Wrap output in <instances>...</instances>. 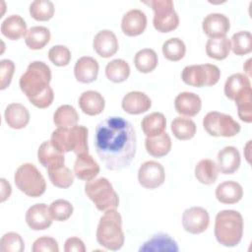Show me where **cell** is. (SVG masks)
<instances>
[{"instance_id": "obj_9", "label": "cell", "mask_w": 252, "mask_h": 252, "mask_svg": "<svg viewBox=\"0 0 252 252\" xmlns=\"http://www.w3.org/2000/svg\"><path fill=\"white\" fill-rule=\"evenodd\" d=\"M220 78V71L214 64L186 66L181 72L182 81L191 87L202 88L216 85Z\"/></svg>"}, {"instance_id": "obj_2", "label": "cell", "mask_w": 252, "mask_h": 252, "mask_svg": "<svg viewBox=\"0 0 252 252\" xmlns=\"http://www.w3.org/2000/svg\"><path fill=\"white\" fill-rule=\"evenodd\" d=\"M51 70L42 61L29 64L26 72L21 76L19 85L30 102L37 108H46L54 99V93L49 86Z\"/></svg>"}, {"instance_id": "obj_20", "label": "cell", "mask_w": 252, "mask_h": 252, "mask_svg": "<svg viewBox=\"0 0 252 252\" xmlns=\"http://www.w3.org/2000/svg\"><path fill=\"white\" fill-rule=\"evenodd\" d=\"M99 165L89 153L77 156L74 163V174L81 180L91 181L99 173Z\"/></svg>"}, {"instance_id": "obj_27", "label": "cell", "mask_w": 252, "mask_h": 252, "mask_svg": "<svg viewBox=\"0 0 252 252\" xmlns=\"http://www.w3.org/2000/svg\"><path fill=\"white\" fill-rule=\"evenodd\" d=\"M1 32L11 40H18L26 36L28 30L25 20L20 15L8 16L1 24Z\"/></svg>"}, {"instance_id": "obj_25", "label": "cell", "mask_w": 252, "mask_h": 252, "mask_svg": "<svg viewBox=\"0 0 252 252\" xmlns=\"http://www.w3.org/2000/svg\"><path fill=\"white\" fill-rule=\"evenodd\" d=\"M4 118L7 125L13 129H23L30 122V112L21 103H10L7 105Z\"/></svg>"}, {"instance_id": "obj_18", "label": "cell", "mask_w": 252, "mask_h": 252, "mask_svg": "<svg viewBox=\"0 0 252 252\" xmlns=\"http://www.w3.org/2000/svg\"><path fill=\"white\" fill-rule=\"evenodd\" d=\"M99 65L97 61L91 56H83L79 58L74 66V75L78 82L90 84L96 80Z\"/></svg>"}, {"instance_id": "obj_32", "label": "cell", "mask_w": 252, "mask_h": 252, "mask_svg": "<svg viewBox=\"0 0 252 252\" xmlns=\"http://www.w3.org/2000/svg\"><path fill=\"white\" fill-rule=\"evenodd\" d=\"M170 128L174 137L181 141L192 139L197 131L195 122L192 119L184 116L175 117L171 122Z\"/></svg>"}, {"instance_id": "obj_35", "label": "cell", "mask_w": 252, "mask_h": 252, "mask_svg": "<svg viewBox=\"0 0 252 252\" xmlns=\"http://www.w3.org/2000/svg\"><path fill=\"white\" fill-rule=\"evenodd\" d=\"M158 63V58L156 51L152 48H143L134 56V64L136 69L141 73L153 72Z\"/></svg>"}, {"instance_id": "obj_15", "label": "cell", "mask_w": 252, "mask_h": 252, "mask_svg": "<svg viewBox=\"0 0 252 252\" xmlns=\"http://www.w3.org/2000/svg\"><path fill=\"white\" fill-rule=\"evenodd\" d=\"M147 28V16L139 9L128 11L121 20V30L127 36L142 34Z\"/></svg>"}, {"instance_id": "obj_17", "label": "cell", "mask_w": 252, "mask_h": 252, "mask_svg": "<svg viewBox=\"0 0 252 252\" xmlns=\"http://www.w3.org/2000/svg\"><path fill=\"white\" fill-rule=\"evenodd\" d=\"M121 106L125 112L132 115H138L151 108L152 100L145 93L133 91L123 96Z\"/></svg>"}, {"instance_id": "obj_11", "label": "cell", "mask_w": 252, "mask_h": 252, "mask_svg": "<svg viewBox=\"0 0 252 252\" xmlns=\"http://www.w3.org/2000/svg\"><path fill=\"white\" fill-rule=\"evenodd\" d=\"M165 179L164 168L155 160L145 161L138 170V181L146 189H156L163 184Z\"/></svg>"}, {"instance_id": "obj_40", "label": "cell", "mask_w": 252, "mask_h": 252, "mask_svg": "<svg viewBox=\"0 0 252 252\" xmlns=\"http://www.w3.org/2000/svg\"><path fill=\"white\" fill-rule=\"evenodd\" d=\"M237 113L240 120L246 123L252 122V90L248 88L234 98Z\"/></svg>"}, {"instance_id": "obj_48", "label": "cell", "mask_w": 252, "mask_h": 252, "mask_svg": "<svg viewBox=\"0 0 252 252\" xmlns=\"http://www.w3.org/2000/svg\"><path fill=\"white\" fill-rule=\"evenodd\" d=\"M64 251L65 252H85L86 246L84 241L81 238L73 236V237H69L65 241Z\"/></svg>"}, {"instance_id": "obj_44", "label": "cell", "mask_w": 252, "mask_h": 252, "mask_svg": "<svg viewBox=\"0 0 252 252\" xmlns=\"http://www.w3.org/2000/svg\"><path fill=\"white\" fill-rule=\"evenodd\" d=\"M25 249V243L22 236L17 232H7L0 240L1 252H23Z\"/></svg>"}, {"instance_id": "obj_6", "label": "cell", "mask_w": 252, "mask_h": 252, "mask_svg": "<svg viewBox=\"0 0 252 252\" xmlns=\"http://www.w3.org/2000/svg\"><path fill=\"white\" fill-rule=\"evenodd\" d=\"M85 193L98 211L106 212L117 209L119 206L118 195L110 181L105 177L87 181L85 184Z\"/></svg>"}, {"instance_id": "obj_36", "label": "cell", "mask_w": 252, "mask_h": 252, "mask_svg": "<svg viewBox=\"0 0 252 252\" xmlns=\"http://www.w3.org/2000/svg\"><path fill=\"white\" fill-rule=\"evenodd\" d=\"M231 50V42L227 37L209 38L206 43V53L216 60L225 59Z\"/></svg>"}, {"instance_id": "obj_38", "label": "cell", "mask_w": 252, "mask_h": 252, "mask_svg": "<svg viewBox=\"0 0 252 252\" xmlns=\"http://www.w3.org/2000/svg\"><path fill=\"white\" fill-rule=\"evenodd\" d=\"M47 173L49 180L55 187L67 189L74 182V173L64 164L47 168Z\"/></svg>"}, {"instance_id": "obj_21", "label": "cell", "mask_w": 252, "mask_h": 252, "mask_svg": "<svg viewBox=\"0 0 252 252\" xmlns=\"http://www.w3.org/2000/svg\"><path fill=\"white\" fill-rule=\"evenodd\" d=\"M240 162V154L233 146H226L218 153L217 165L222 174L234 173L239 168Z\"/></svg>"}, {"instance_id": "obj_30", "label": "cell", "mask_w": 252, "mask_h": 252, "mask_svg": "<svg viewBox=\"0 0 252 252\" xmlns=\"http://www.w3.org/2000/svg\"><path fill=\"white\" fill-rule=\"evenodd\" d=\"M141 127L147 137H156L163 132L166 128V119L161 112H153L146 115L141 121Z\"/></svg>"}, {"instance_id": "obj_12", "label": "cell", "mask_w": 252, "mask_h": 252, "mask_svg": "<svg viewBox=\"0 0 252 252\" xmlns=\"http://www.w3.org/2000/svg\"><path fill=\"white\" fill-rule=\"evenodd\" d=\"M210 224V216L202 207H191L182 214L183 228L192 234H200L207 230Z\"/></svg>"}, {"instance_id": "obj_10", "label": "cell", "mask_w": 252, "mask_h": 252, "mask_svg": "<svg viewBox=\"0 0 252 252\" xmlns=\"http://www.w3.org/2000/svg\"><path fill=\"white\" fill-rule=\"evenodd\" d=\"M205 131L213 137H233L240 132V125L232 116L219 111L208 112L203 119Z\"/></svg>"}, {"instance_id": "obj_46", "label": "cell", "mask_w": 252, "mask_h": 252, "mask_svg": "<svg viewBox=\"0 0 252 252\" xmlns=\"http://www.w3.org/2000/svg\"><path fill=\"white\" fill-rule=\"evenodd\" d=\"M15 72V63L10 59L0 61V89L5 90L9 87Z\"/></svg>"}, {"instance_id": "obj_28", "label": "cell", "mask_w": 252, "mask_h": 252, "mask_svg": "<svg viewBox=\"0 0 252 252\" xmlns=\"http://www.w3.org/2000/svg\"><path fill=\"white\" fill-rule=\"evenodd\" d=\"M171 139L166 132L156 137H147L145 140L146 151L154 158L166 156L171 150Z\"/></svg>"}, {"instance_id": "obj_24", "label": "cell", "mask_w": 252, "mask_h": 252, "mask_svg": "<svg viewBox=\"0 0 252 252\" xmlns=\"http://www.w3.org/2000/svg\"><path fill=\"white\" fill-rule=\"evenodd\" d=\"M79 106L85 114L94 116L103 111L105 100L98 92L86 91L79 97Z\"/></svg>"}, {"instance_id": "obj_34", "label": "cell", "mask_w": 252, "mask_h": 252, "mask_svg": "<svg viewBox=\"0 0 252 252\" xmlns=\"http://www.w3.org/2000/svg\"><path fill=\"white\" fill-rule=\"evenodd\" d=\"M79 119L77 110L69 104L60 105L53 114V122L57 128L74 127L78 124Z\"/></svg>"}, {"instance_id": "obj_19", "label": "cell", "mask_w": 252, "mask_h": 252, "mask_svg": "<svg viewBox=\"0 0 252 252\" xmlns=\"http://www.w3.org/2000/svg\"><path fill=\"white\" fill-rule=\"evenodd\" d=\"M174 107L177 113L193 117L197 115L202 108V100L200 96L191 92H182L174 99Z\"/></svg>"}, {"instance_id": "obj_50", "label": "cell", "mask_w": 252, "mask_h": 252, "mask_svg": "<svg viewBox=\"0 0 252 252\" xmlns=\"http://www.w3.org/2000/svg\"><path fill=\"white\" fill-rule=\"evenodd\" d=\"M243 69H244V71L248 74V77L250 76V71H251V59H248L246 62H245V64L243 65Z\"/></svg>"}, {"instance_id": "obj_14", "label": "cell", "mask_w": 252, "mask_h": 252, "mask_svg": "<svg viewBox=\"0 0 252 252\" xmlns=\"http://www.w3.org/2000/svg\"><path fill=\"white\" fill-rule=\"evenodd\" d=\"M25 220L29 227L33 230H44L52 224L49 207L43 203L30 207L26 213Z\"/></svg>"}, {"instance_id": "obj_22", "label": "cell", "mask_w": 252, "mask_h": 252, "mask_svg": "<svg viewBox=\"0 0 252 252\" xmlns=\"http://www.w3.org/2000/svg\"><path fill=\"white\" fill-rule=\"evenodd\" d=\"M177 242L166 233H157L144 242L139 248L140 252H177Z\"/></svg>"}, {"instance_id": "obj_1", "label": "cell", "mask_w": 252, "mask_h": 252, "mask_svg": "<svg viewBox=\"0 0 252 252\" xmlns=\"http://www.w3.org/2000/svg\"><path fill=\"white\" fill-rule=\"evenodd\" d=\"M136 141L132 123L123 117H107L95 127V151L107 169L128 167L136 155Z\"/></svg>"}, {"instance_id": "obj_41", "label": "cell", "mask_w": 252, "mask_h": 252, "mask_svg": "<svg viewBox=\"0 0 252 252\" xmlns=\"http://www.w3.org/2000/svg\"><path fill=\"white\" fill-rule=\"evenodd\" d=\"M54 5L49 0H34L30 5V15L35 21H49L54 15Z\"/></svg>"}, {"instance_id": "obj_33", "label": "cell", "mask_w": 252, "mask_h": 252, "mask_svg": "<svg viewBox=\"0 0 252 252\" xmlns=\"http://www.w3.org/2000/svg\"><path fill=\"white\" fill-rule=\"evenodd\" d=\"M50 31L42 26L32 27L25 37L26 45L33 50L43 48L50 40Z\"/></svg>"}, {"instance_id": "obj_49", "label": "cell", "mask_w": 252, "mask_h": 252, "mask_svg": "<svg viewBox=\"0 0 252 252\" xmlns=\"http://www.w3.org/2000/svg\"><path fill=\"white\" fill-rule=\"evenodd\" d=\"M0 183H1V202H4L10 197L12 188L10 183L5 178H1Z\"/></svg>"}, {"instance_id": "obj_4", "label": "cell", "mask_w": 252, "mask_h": 252, "mask_svg": "<svg viewBox=\"0 0 252 252\" xmlns=\"http://www.w3.org/2000/svg\"><path fill=\"white\" fill-rule=\"evenodd\" d=\"M96 240L107 250L116 251L122 248L125 240L122 230V218L116 209L104 212L96 228Z\"/></svg>"}, {"instance_id": "obj_8", "label": "cell", "mask_w": 252, "mask_h": 252, "mask_svg": "<svg viewBox=\"0 0 252 252\" xmlns=\"http://www.w3.org/2000/svg\"><path fill=\"white\" fill-rule=\"evenodd\" d=\"M143 3L153 9V25L158 32H169L178 27L179 17L171 0H150L143 1Z\"/></svg>"}, {"instance_id": "obj_45", "label": "cell", "mask_w": 252, "mask_h": 252, "mask_svg": "<svg viewBox=\"0 0 252 252\" xmlns=\"http://www.w3.org/2000/svg\"><path fill=\"white\" fill-rule=\"evenodd\" d=\"M48 59L55 66H67L71 60V51L65 45H54L48 51Z\"/></svg>"}, {"instance_id": "obj_39", "label": "cell", "mask_w": 252, "mask_h": 252, "mask_svg": "<svg viewBox=\"0 0 252 252\" xmlns=\"http://www.w3.org/2000/svg\"><path fill=\"white\" fill-rule=\"evenodd\" d=\"M162 54L169 61L177 62L181 60L186 53V46L182 39L171 37L165 40L162 44Z\"/></svg>"}, {"instance_id": "obj_16", "label": "cell", "mask_w": 252, "mask_h": 252, "mask_svg": "<svg viewBox=\"0 0 252 252\" xmlns=\"http://www.w3.org/2000/svg\"><path fill=\"white\" fill-rule=\"evenodd\" d=\"M94 50L103 58L113 56L118 50V40L115 33L109 30H102L98 32L93 41Z\"/></svg>"}, {"instance_id": "obj_13", "label": "cell", "mask_w": 252, "mask_h": 252, "mask_svg": "<svg viewBox=\"0 0 252 252\" xmlns=\"http://www.w3.org/2000/svg\"><path fill=\"white\" fill-rule=\"evenodd\" d=\"M202 29L209 38L225 37L230 29V22L223 14L212 13L204 18Z\"/></svg>"}, {"instance_id": "obj_29", "label": "cell", "mask_w": 252, "mask_h": 252, "mask_svg": "<svg viewBox=\"0 0 252 252\" xmlns=\"http://www.w3.org/2000/svg\"><path fill=\"white\" fill-rule=\"evenodd\" d=\"M248 88H251L249 77L245 74L235 73L230 75L224 84V94L225 96L230 99L234 100V98L243 93Z\"/></svg>"}, {"instance_id": "obj_37", "label": "cell", "mask_w": 252, "mask_h": 252, "mask_svg": "<svg viewBox=\"0 0 252 252\" xmlns=\"http://www.w3.org/2000/svg\"><path fill=\"white\" fill-rule=\"evenodd\" d=\"M130 75V66L123 59H113L106 64L105 76L112 83L125 82Z\"/></svg>"}, {"instance_id": "obj_47", "label": "cell", "mask_w": 252, "mask_h": 252, "mask_svg": "<svg viewBox=\"0 0 252 252\" xmlns=\"http://www.w3.org/2000/svg\"><path fill=\"white\" fill-rule=\"evenodd\" d=\"M32 252H58L57 241L50 236H41L34 240L32 247Z\"/></svg>"}, {"instance_id": "obj_23", "label": "cell", "mask_w": 252, "mask_h": 252, "mask_svg": "<svg viewBox=\"0 0 252 252\" xmlns=\"http://www.w3.org/2000/svg\"><path fill=\"white\" fill-rule=\"evenodd\" d=\"M216 198L222 204H236L243 197V189L241 185L233 180L221 182L216 188Z\"/></svg>"}, {"instance_id": "obj_7", "label": "cell", "mask_w": 252, "mask_h": 252, "mask_svg": "<svg viewBox=\"0 0 252 252\" xmlns=\"http://www.w3.org/2000/svg\"><path fill=\"white\" fill-rule=\"evenodd\" d=\"M17 188L29 197H40L46 189V182L37 167L30 162L21 164L14 175Z\"/></svg>"}, {"instance_id": "obj_26", "label": "cell", "mask_w": 252, "mask_h": 252, "mask_svg": "<svg viewBox=\"0 0 252 252\" xmlns=\"http://www.w3.org/2000/svg\"><path fill=\"white\" fill-rule=\"evenodd\" d=\"M37 159L39 163L46 167H54L65 163L64 154L56 150L50 141H44L37 150Z\"/></svg>"}, {"instance_id": "obj_42", "label": "cell", "mask_w": 252, "mask_h": 252, "mask_svg": "<svg viewBox=\"0 0 252 252\" xmlns=\"http://www.w3.org/2000/svg\"><path fill=\"white\" fill-rule=\"evenodd\" d=\"M231 50L235 55L242 56L252 50V35L248 31H240L235 32L231 37Z\"/></svg>"}, {"instance_id": "obj_43", "label": "cell", "mask_w": 252, "mask_h": 252, "mask_svg": "<svg viewBox=\"0 0 252 252\" xmlns=\"http://www.w3.org/2000/svg\"><path fill=\"white\" fill-rule=\"evenodd\" d=\"M49 213L52 220L56 221H65L73 214V205L64 199L53 201L49 206Z\"/></svg>"}, {"instance_id": "obj_31", "label": "cell", "mask_w": 252, "mask_h": 252, "mask_svg": "<svg viewBox=\"0 0 252 252\" xmlns=\"http://www.w3.org/2000/svg\"><path fill=\"white\" fill-rule=\"evenodd\" d=\"M195 177L205 185L214 184L219 176V168L217 163L210 158L201 159L195 166Z\"/></svg>"}, {"instance_id": "obj_5", "label": "cell", "mask_w": 252, "mask_h": 252, "mask_svg": "<svg viewBox=\"0 0 252 252\" xmlns=\"http://www.w3.org/2000/svg\"><path fill=\"white\" fill-rule=\"evenodd\" d=\"M88 133V129L83 125H76L70 128H57L52 132L50 142L62 154L73 152L78 156L89 153Z\"/></svg>"}, {"instance_id": "obj_3", "label": "cell", "mask_w": 252, "mask_h": 252, "mask_svg": "<svg viewBox=\"0 0 252 252\" xmlns=\"http://www.w3.org/2000/svg\"><path fill=\"white\" fill-rule=\"evenodd\" d=\"M244 221L241 214L234 210H223L215 220V236L218 242L226 247L239 244L243 235Z\"/></svg>"}]
</instances>
